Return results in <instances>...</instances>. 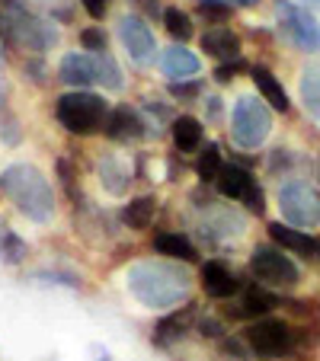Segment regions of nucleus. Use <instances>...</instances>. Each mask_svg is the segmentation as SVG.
Returning <instances> with one entry per match:
<instances>
[{
    "label": "nucleus",
    "mask_w": 320,
    "mask_h": 361,
    "mask_svg": "<svg viewBox=\"0 0 320 361\" xmlns=\"http://www.w3.org/2000/svg\"><path fill=\"white\" fill-rule=\"evenodd\" d=\"M125 285L148 310H173L192 291V275L179 262L141 259L125 272Z\"/></svg>",
    "instance_id": "nucleus-1"
},
{
    "label": "nucleus",
    "mask_w": 320,
    "mask_h": 361,
    "mask_svg": "<svg viewBox=\"0 0 320 361\" xmlns=\"http://www.w3.org/2000/svg\"><path fill=\"white\" fill-rule=\"evenodd\" d=\"M0 192L32 224H48L55 218V192H52V183H48V176L39 166L10 164L0 173Z\"/></svg>",
    "instance_id": "nucleus-2"
},
{
    "label": "nucleus",
    "mask_w": 320,
    "mask_h": 361,
    "mask_svg": "<svg viewBox=\"0 0 320 361\" xmlns=\"http://www.w3.org/2000/svg\"><path fill=\"white\" fill-rule=\"evenodd\" d=\"M0 39H7L10 45L26 48V51H48L58 45V32L48 20L20 4V0H0Z\"/></svg>",
    "instance_id": "nucleus-3"
},
{
    "label": "nucleus",
    "mask_w": 320,
    "mask_h": 361,
    "mask_svg": "<svg viewBox=\"0 0 320 361\" xmlns=\"http://www.w3.org/2000/svg\"><path fill=\"white\" fill-rule=\"evenodd\" d=\"M109 112H112L109 102L102 99V96L90 93V90H71V93L58 96V102H55V118L61 122V128L81 137L96 135L106 125Z\"/></svg>",
    "instance_id": "nucleus-4"
},
{
    "label": "nucleus",
    "mask_w": 320,
    "mask_h": 361,
    "mask_svg": "<svg viewBox=\"0 0 320 361\" xmlns=\"http://www.w3.org/2000/svg\"><path fill=\"white\" fill-rule=\"evenodd\" d=\"M61 83L74 90H87L93 83H102L106 90H122V71H119L112 55H93V51H71L58 64Z\"/></svg>",
    "instance_id": "nucleus-5"
},
{
    "label": "nucleus",
    "mask_w": 320,
    "mask_h": 361,
    "mask_svg": "<svg viewBox=\"0 0 320 361\" xmlns=\"http://www.w3.org/2000/svg\"><path fill=\"white\" fill-rule=\"evenodd\" d=\"M273 131V116L259 96H237L231 109V137L237 147L244 150H256L266 144Z\"/></svg>",
    "instance_id": "nucleus-6"
},
{
    "label": "nucleus",
    "mask_w": 320,
    "mask_h": 361,
    "mask_svg": "<svg viewBox=\"0 0 320 361\" xmlns=\"http://www.w3.org/2000/svg\"><path fill=\"white\" fill-rule=\"evenodd\" d=\"M244 342L253 352V358L279 361V358H285V355H292L298 339H295V329L288 326L285 320H279V317H263V320L250 323V326L244 329Z\"/></svg>",
    "instance_id": "nucleus-7"
},
{
    "label": "nucleus",
    "mask_w": 320,
    "mask_h": 361,
    "mask_svg": "<svg viewBox=\"0 0 320 361\" xmlns=\"http://www.w3.org/2000/svg\"><path fill=\"white\" fill-rule=\"evenodd\" d=\"M275 16H279V32L288 45L301 51H320V20L307 7L292 0H275Z\"/></svg>",
    "instance_id": "nucleus-8"
},
{
    "label": "nucleus",
    "mask_w": 320,
    "mask_h": 361,
    "mask_svg": "<svg viewBox=\"0 0 320 361\" xmlns=\"http://www.w3.org/2000/svg\"><path fill=\"white\" fill-rule=\"evenodd\" d=\"M250 275L263 288H295L301 281V269L275 246H256L250 256Z\"/></svg>",
    "instance_id": "nucleus-9"
},
{
    "label": "nucleus",
    "mask_w": 320,
    "mask_h": 361,
    "mask_svg": "<svg viewBox=\"0 0 320 361\" xmlns=\"http://www.w3.org/2000/svg\"><path fill=\"white\" fill-rule=\"evenodd\" d=\"M279 208L282 218L292 227H314L320 221V195L317 189L304 183V179H288L279 189Z\"/></svg>",
    "instance_id": "nucleus-10"
},
{
    "label": "nucleus",
    "mask_w": 320,
    "mask_h": 361,
    "mask_svg": "<svg viewBox=\"0 0 320 361\" xmlns=\"http://www.w3.org/2000/svg\"><path fill=\"white\" fill-rule=\"evenodd\" d=\"M116 29H119V39H122L125 51L131 55V61H135V64H150V61H154L157 42H154L150 26L141 20V16H135V13L119 16Z\"/></svg>",
    "instance_id": "nucleus-11"
},
{
    "label": "nucleus",
    "mask_w": 320,
    "mask_h": 361,
    "mask_svg": "<svg viewBox=\"0 0 320 361\" xmlns=\"http://www.w3.org/2000/svg\"><path fill=\"white\" fill-rule=\"evenodd\" d=\"M279 307V298L275 294H269L263 285H247L244 291H237L231 298V307H227V317L231 320H263V317H269V310H275Z\"/></svg>",
    "instance_id": "nucleus-12"
},
{
    "label": "nucleus",
    "mask_w": 320,
    "mask_h": 361,
    "mask_svg": "<svg viewBox=\"0 0 320 361\" xmlns=\"http://www.w3.org/2000/svg\"><path fill=\"white\" fill-rule=\"evenodd\" d=\"M106 135L119 144H138L150 135L144 116L135 109V106H116L106 118Z\"/></svg>",
    "instance_id": "nucleus-13"
},
{
    "label": "nucleus",
    "mask_w": 320,
    "mask_h": 361,
    "mask_svg": "<svg viewBox=\"0 0 320 361\" xmlns=\"http://www.w3.org/2000/svg\"><path fill=\"white\" fill-rule=\"evenodd\" d=\"M198 281H202L205 294H208V298H215V300H231L234 294L240 291V285H237V279H234V272L225 266V262H218V259L205 262L202 272H198Z\"/></svg>",
    "instance_id": "nucleus-14"
},
{
    "label": "nucleus",
    "mask_w": 320,
    "mask_h": 361,
    "mask_svg": "<svg viewBox=\"0 0 320 361\" xmlns=\"http://www.w3.org/2000/svg\"><path fill=\"white\" fill-rule=\"evenodd\" d=\"M202 231L211 233L215 240H237L240 233H244V218H240L234 208L208 204V208H205V218H202Z\"/></svg>",
    "instance_id": "nucleus-15"
},
{
    "label": "nucleus",
    "mask_w": 320,
    "mask_h": 361,
    "mask_svg": "<svg viewBox=\"0 0 320 361\" xmlns=\"http://www.w3.org/2000/svg\"><path fill=\"white\" fill-rule=\"evenodd\" d=\"M202 51L211 55L215 61H237L240 58V35L227 26H211L202 35Z\"/></svg>",
    "instance_id": "nucleus-16"
},
{
    "label": "nucleus",
    "mask_w": 320,
    "mask_h": 361,
    "mask_svg": "<svg viewBox=\"0 0 320 361\" xmlns=\"http://www.w3.org/2000/svg\"><path fill=\"white\" fill-rule=\"evenodd\" d=\"M189 326H192V307H186V310H173V314H167V317L157 320L154 333H150V342H154L157 348H170L189 333Z\"/></svg>",
    "instance_id": "nucleus-17"
},
{
    "label": "nucleus",
    "mask_w": 320,
    "mask_h": 361,
    "mask_svg": "<svg viewBox=\"0 0 320 361\" xmlns=\"http://www.w3.org/2000/svg\"><path fill=\"white\" fill-rule=\"evenodd\" d=\"M157 64H160V71H164L170 80H183V77H192L202 71L198 55H192L186 45H170L164 55L157 58Z\"/></svg>",
    "instance_id": "nucleus-18"
},
{
    "label": "nucleus",
    "mask_w": 320,
    "mask_h": 361,
    "mask_svg": "<svg viewBox=\"0 0 320 361\" xmlns=\"http://www.w3.org/2000/svg\"><path fill=\"white\" fill-rule=\"evenodd\" d=\"M250 77H253V83H256V90L263 93L266 106H273L275 112H288V109H292L285 87H282V80H279V77H275L269 68L256 64V68H250Z\"/></svg>",
    "instance_id": "nucleus-19"
},
{
    "label": "nucleus",
    "mask_w": 320,
    "mask_h": 361,
    "mask_svg": "<svg viewBox=\"0 0 320 361\" xmlns=\"http://www.w3.org/2000/svg\"><path fill=\"white\" fill-rule=\"evenodd\" d=\"M269 237H273L282 250H292L295 256H304V259L317 252V243H314L311 233L298 231V227H292V224H282V221H273V224H269Z\"/></svg>",
    "instance_id": "nucleus-20"
},
{
    "label": "nucleus",
    "mask_w": 320,
    "mask_h": 361,
    "mask_svg": "<svg viewBox=\"0 0 320 361\" xmlns=\"http://www.w3.org/2000/svg\"><path fill=\"white\" fill-rule=\"evenodd\" d=\"M96 176H100V185L109 192V195H125L131 185L129 170H125L122 160L112 157V154H100V160H96Z\"/></svg>",
    "instance_id": "nucleus-21"
},
{
    "label": "nucleus",
    "mask_w": 320,
    "mask_h": 361,
    "mask_svg": "<svg viewBox=\"0 0 320 361\" xmlns=\"http://www.w3.org/2000/svg\"><path fill=\"white\" fill-rule=\"evenodd\" d=\"M215 185H218V192L225 198H234V202H244L247 192L256 185V179L250 176V173L244 170V166H225V170L218 173V179H215Z\"/></svg>",
    "instance_id": "nucleus-22"
},
{
    "label": "nucleus",
    "mask_w": 320,
    "mask_h": 361,
    "mask_svg": "<svg viewBox=\"0 0 320 361\" xmlns=\"http://www.w3.org/2000/svg\"><path fill=\"white\" fill-rule=\"evenodd\" d=\"M154 250L160 252V256H167V259H179V262H196L198 259V252H196V246L189 243V237H186V233H177V231L157 233Z\"/></svg>",
    "instance_id": "nucleus-23"
},
{
    "label": "nucleus",
    "mask_w": 320,
    "mask_h": 361,
    "mask_svg": "<svg viewBox=\"0 0 320 361\" xmlns=\"http://www.w3.org/2000/svg\"><path fill=\"white\" fill-rule=\"evenodd\" d=\"M298 93H301V106H304V112L320 125V64H307V68L301 71Z\"/></svg>",
    "instance_id": "nucleus-24"
},
{
    "label": "nucleus",
    "mask_w": 320,
    "mask_h": 361,
    "mask_svg": "<svg viewBox=\"0 0 320 361\" xmlns=\"http://www.w3.org/2000/svg\"><path fill=\"white\" fill-rule=\"evenodd\" d=\"M170 131H173V144H177V150H183V154H192V150L202 147V122H198L196 116L173 118Z\"/></svg>",
    "instance_id": "nucleus-25"
},
{
    "label": "nucleus",
    "mask_w": 320,
    "mask_h": 361,
    "mask_svg": "<svg viewBox=\"0 0 320 361\" xmlns=\"http://www.w3.org/2000/svg\"><path fill=\"white\" fill-rule=\"evenodd\" d=\"M154 214H157L154 195H138L122 208V221L131 227V231H148V227L154 224Z\"/></svg>",
    "instance_id": "nucleus-26"
},
{
    "label": "nucleus",
    "mask_w": 320,
    "mask_h": 361,
    "mask_svg": "<svg viewBox=\"0 0 320 361\" xmlns=\"http://www.w3.org/2000/svg\"><path fill=\"white\" fill-rule=\"evenodd\" d=\"M164 29L170 32V39L179 42V45L196 35V29H192V16L186 13V10H179V7H167L164 10Z\"/></svg>",
    "instance_id": "nucleus-27"
},
{
    "label": "nucleus",
    "mask_w": 320,
    "mask_h": 361,
    "mask_svg": "<svg viewBox=\"0 0 320 361\" xmlns=\"http://www.w3.org/2000/svg\"><path fill=\"white\" fill-rule=\"evenodd\" d=\"M221 170H225V164H221V150H218V144H208V147H205L202 154H198V160H196V173H198V179H202V183H215Z\"/></svg>",
    "instance_id": "nucleus-28"
},
{
    "label": "nucleus",
    "mask_w": 320,
    "mask_h": 361,
    "mask_svg": "<svg viewBox=\"0 0 320 361\" xmlns=\"http://www.w3.org/2000/svg\"><path fill=\"white\" fill-rule=\"evenodd\" d=\"M0 259L10 262V266L26 259V243L13 231H0Z\"/></svg>",
    "instance_id": "nucleus-29"
},
{
    "label": "nucleus",
    "mask_w": 320,
    "mask_h": 361,
    "mask_svg": "<svg viewBox=\"0 0 320 361\" xmlns=\"http://www.w3.org/2000/svg\"><path fill=\"white\" fill-rule=\"evenodd\" d=\"M81 45L83 51H93V55H106V45H109V35L102 32L100 26H90L81 32Z\"/></svg>",
    "instance_id": "nucleus-30"
},
{
    "label": "nucleus",
    "mask_w": 320,
    "mask_h": 361,
    "mask_svg": "<svg viewBox=\"0 0 320 361\" xmlns=\"http://www.w3.org/2000/svg\"><path fill=\"white\" fill-rule=\"evenodd\" d=\"M221 355H227V358H234V361H253V352L247 348V342H244V336H231V339H221Z\"/></svg>",
    "instance_id": "nucleus-31"
},
{
    "label": "nucleus",
    "mask_w": 320,
    "mask_h": 361,
    "mask_svg": "<svg viewBox=\"0 0 320 361\" xmlns=\"http://www.w3.org/2000/svg\"><path fill=\"white\" fill-rule=\"evenodd\" d=\"M0 141H4V144H20L23 141L20 122H16L7 109H0Z\"/></svg>",
    "instance_id": "nucleus-32"
},
{
    "label": "nucleus",
    "mask_w": 320,
    "mask_h": 361,
    "mask_svg": "<svg viewBox=\"0 0 320 361\" xmlns=\"http://www.w3.org/2000/svg\"><path fill=\"white\" fill-rule=\"evenodd\" d=\"M244 208H247L250 214H256V218H259V214H266V195H263V185H259V183L253 185L250 192H247Z\"/></svg>",
    "instance_id": "nucleus-33"
},
{
    "label": "nucleus",
    "mask_w": 320,
    "mask_h": 361,
    "mask_svg": "<svg viewBox=\"0 0 320 361\" xmlns=\"http://www.w3.org/2000/svg\"><path fill=\"white\" fill-rule=\"evenodd\" d=\"M240 71H244V58H237V61H225V64H218L211 77H215L218 83H231L234 77L240 74Z\"/></svg>",
    "instance_id": "nucleus-34"
},
{
    "label": "nucleus",
    "mask_w": 320,
    "mask_h": 361,
    "mask_svg": "<svg viewBox=\"0 0 320 361\" xmlns=\"http://www.w3.org/2000/svg\"><path fill=\"white\" fill-rule=\"evenodd\" d=\"M170 93L173 96H179V99H192V96H198L202 93V80H170Z\"/></svg>",
    "instance_id": "nucleus-35"
},
{
    "label": "nucleus",
    "mask_w": 320,
    "mask_h": 361,
    "mask_svg": "<svg viewBox=\"0 0 320 361\" xmlns=\"http://www.w3.org/2000/svg\"><path fill=\"white\" fill-rule=\"evenodd\" d=\"M83 10H87V16H93V20H102V16L109 13V4L112 0H81Z\"/></svg>",
    "instance_id": "nucleus-36"
},
{
    "label": "nucleus",
    "mask_w": 320,
    "mask_h": 361,
    "mask_svg": "<svg viewBox=\"0 0 320 361\" xmlns=\"http://www.w3.org/2000/svg\"><path fill=\"white\" fill-rule=\"evenodd\" d=\"M198 329H202L205 336H227V333H225V323L215 320V317H205V320L198 323Z\"/></svg>",
    "instance_id": "nucleus-37"
},
{
    "label": "nucleus",
    "mask_w": 320,
    "mask_h": 361,
    "mask_svg": "<svg viewBox=\"0 0 320 361\" xmlns=\"http://www.w3.org/2000/svg\"><path fill=\"white\" fill-rule=\"evenodd\" d=\"M144 16H160V0H131Z\"/></svg>",
    "instance_id": "nucleus-38"
},
{
    "label": "nucleus",
    "mask_w": 320,
    "mask_h": 361,
    "mask_svg": "<svg viewBox=\"0 0 320 361\" xmlns=\"http://www.w3.org/2000/svg\"><path fill=\"white\" fill-rule=\"evenodd\" d=\"M196 4L205 10H225V13H231V0H196Z\"/></svg>",
    "instance_id": "nucleus-39"
},
{
    "label": "nucleus",
    "mask_w": 320,
    "mask_h": 361,
    "mask_svg": "<svg viewBox=\"0 0 320 361\" xmlns=\"http://www.w3.org/2000/svg\"><path fill=\"white\" fill-rule=\"evenodd\" d=\"M237 7H259V0H234Z\"/></svg>",
    "instance_id": "nucleus-40"
},
{
    "label": "nucleus",
    "mask_w": 320,
    "mask_h": 361,
    "mask_svg": "<svg viewBox=\"0 0 320 361\" xmlns=\"http://www.w3.org/2000/svg\"><path fill=\"white\" fill-rule=\"evenodd\" d=\"M304 4H314V7H320V0H304Z\"/></svg>",
    "instance_id": "nucleus-41"
},
{
    "label": "nucleus",
    "mask_w": 320,
    "mask_h": 361,
    "mask_svg": "<svg viewBox=\"0 0 320 361\" xmlns=\"http://www.w3.org/2000/svg\"><path fill=\"white\" fill-rule=\"evenodd\" d=\"M317 256H320V250H317Z\"/></svg>",
    "instance_id": "nucleus-42"
},
{
    "label": "nucleus",
    "mask_w": 320,
    "mask_h": 361,
    "mask_svg": "<svg viewBox=\"0 0 320 361\" xmlns=\"http://www.w3.org/2000/svg\"><path fill=\"white\" fill-rule=\"evenodd\" d=\"M317 173H320V166H317Z\"/></svg>",
    "instance_id": "nucleus-43"
},
{
    "label": "nucleus",
    "mask_w": 320,
    "mask_h": 361,
    "mask_svg": "<svg viewBox=\"0 0 320 361\" xmlns=\"http://www.w3.org/2000/svg\"><path fill=\"white\" fill-rule=\"evenodd\" d=\"M0 109H4V106H0Z\"/></svg>",
    "instance_id": "nucleus-44"
}]
</instances>
